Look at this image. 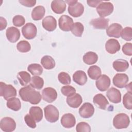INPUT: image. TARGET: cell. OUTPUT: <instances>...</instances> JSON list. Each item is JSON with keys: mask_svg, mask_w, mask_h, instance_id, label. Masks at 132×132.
Returning a JSON list of instances; mask_svg holds the SVG:
<instances>
[{"mask_svg": "<svg viewBox=\"0 0 132 132\" xmlns=\"http://www.w3.org/2000/svg\"><path fill=\"white\" fill-rule=\"evenodd\" d=\"M21 98L25 102L31 104H38L41 100V95L39 91H36L30 85L26 86L19 90Z\"/></svg>", "mask_w": 132, "mask_h": 132, "instance_id": "1", "label": "cell"}, {"mask_svg": "<svg viewBox=\"0 0 132 132\" xmlns=\"http://www.w3.org/2000/svg\"><path fill=\"white\" fill-rule=\"evenodd\" d=\"M69 5L68 10L69 13L72 16L77 18L80 16L84 13V7L77 1H66Z\"/></svg>", "mask_w": 132, "mask_h": 132, "instance_id": "2", "label": "cell"}, {"mask_svg": "<svg viewBox=\"0 0 132 132\" xmlns=\"http://www.w3.org/2000/svg\"><path fill=\"white\" fill-rule=\"evenodd\" d=\"M130 123L129 117L125 113L117 114L113 119V125L117 129H124L127 128Z\"/></svg>", "mask_w": 132, "mask_h": 132, "instance_id": "3", "label": "cell"}, {"mask_svg": "<svg viewBox=\"0 0 132 132\" xmlns=\"http://www.w3.org/2000/svg\"><path fill=\"white\" fill-rule=\"evenodd\" d=\"M46 120L51 123L56 122L59 119V113L57 108L53 105H48L44 108Z\"/></svg>", "mask_w": 132, "mask_h": 132, "instance_id": "4", "label": "cell"}, {"mask_svg": "<svg viewBox=\"0 0 132 132\" xmlns=\"http://www.w3.org/2000/svg\"><path fill=\"white\" fill-rule=\"evenodd\" d=\"M1 93L0 95L3 96L5 100H8L11 97H15L16 95V90L15 88L11 85H7L1 81Z\"/></svg>", "mask_w": 132, "mask_h": 132, "instance_id": "5", "label": "cell"}, {"mask_svg": "<svg viewBox=\"0 0 132 132\" xmlns=\"http://www.w3.org/2000/svg\"><path fill=\"white\" fill-rule=\"evenodd\" d=\"M113 5L109 2H102L97 7L96 11L98 14L102 18L111 14L113 11Z\"/></svg>", "mask_w": 132, "mask_h": 132, "instance_id": "6", "label": "cell"}, {"mask_svg": "<svg viewBox=\"0 0 132 132\" xmlns=\"http://www.w3.org/2000/svg\"><path fill=\"white\" fill-rule=\"evenodd\" d=\"M22 32L25 38L30 40L36 37L37 33V29L34 24L27 23L22 27Z\"/></svg>", "mask_w": 132, "mask_h": 132, "instance_id": "7", "label": "cell"}, {"mask_svg": "<svg viewBox=\"0 0 132 132\" xmlns=\"http://www.w3.org/2000/svg\"><path fill=\"white\" fill-rule=\"evenodd\" d=\"M1 129L5 132H11L15 130L16 123L15 121L10 117H4L0 122Z\"/></svg>", "mask_w": 132, "mask_h": 132, "instance_id": "8", "label": "cell"}, {"mask_svg": "<svg viewBox=\"0 0 132 132\" xmlns=\"http://www.w3.org/2000/svg\"><path fill=\"white\" fill-rule=\"evenodd\" d=\"M73 24L74 22L72 18L67 15H62L58 20L59 28L61 30L64 31L71 30Z\"/></svg>", "mask_w": 132, "mask_h": 132, "instance_id": "9", "label": "cell"}, {"mask_svg": "<svg viewBox=\"0 0 132 132\" xmlns=\"http://www.w3.org/2000/svg\"><path fill=\"white\" fill-rule=\"evenodd\" d=\"M96 87L101 91L107 90L110 85V79L106 75H101L96 80Z\"/></svg>", "mask_w": 132, "mask_h": 132, "instance_id": "10", "label": "cell"}, {"mask_svg": "<svg viewBox=\"0 0 132 132\" xmlns=\"http://www.w3.org/2000/svg\"><path fill=\"white\" fill-rule=\"evenodd\" d=\"M42 96L44 101L51 103L56 100L57 93L55 89L51 87H47L42 90Z\"/></svg>", "mask_w": 132, "mask_h": 132, "instance_id": "11", "label": "cell"}, {"mask_svg": "<svg viewBox=\"0 0 132 132\" xmlns=\"http://www.w3.org/2000/svg\"><path fill=\"white\" fill-rule=\"evenodd\" d=\"M94 113V108L93 105L88 102L83 104L79 109V115L83 118H89L93 115Z\"/></svg>", "mask_w": 132, "mask_h": 132, "instance_id": "12", "label": "cell"}, {"mask_svg": "<svg viewBox=\"0 0 132 132\" xmlns=\"http://www.w3.org/2000/svg\"><path fill=\"white\" fill-rule=\"evenodd\" d=\"M129 78L128 76L124 73H117L113 78V85L119 88H123L126 87Z\"/></svg>", "mask_w": 132, "mask_h": 132, "instance_id": "13", "label": "cell"}, {"mask_svg": "<svg viewBox=\"0 0 132 132\" xmlns=\"http://www.w3.org/2000/svg\"><path fill=\"white\" fill-rule=\"evenodd\" d=\"M122 26L119 23H113L106 28V34L110 37L119 38L121 37Z\"/></svg>", "mask_w": 132, "mask_h": 132, "instance_id": "14", "label": "cell"}, {"mask_svg": "<svg viewBox=\"0 0 132 132\" xmlns=\"http://www.w3.org/2000/svg\"><path fill=\"white\" fill-rule=\"evenodd\" d=\"M106 95L111 103L118 104L121 101V93L120 91L114 87H111L108 90Z\"/></svg>", "mask_w": 132, "mask_h": 132, "instance_id": "15", "label": "cell"}, {"mask_svg": "<svg viewBox=\"0 0 132 132\" xmlns=\"http://www.w3.org/2000/svg\"><path fill=\"white\" fill-rule=\"evenodd\" d=\"M109 19L100 17L91 20L90 24L96 29H105L108 27Z\"/></svg>", "mask_w": 132, "mask_h": 132, "instance_id": "16", "label": "cell"}, {"mask_svg": "<svg viewBox=\"0 0 132 132\" xmlns=\"http://www.w3.org/2000/svg\"><path fill=\"white\" fill-rule=\"evenodd\" d=\"M6 36L7 40L11 42L15 43L19 40L20 37V32L19 29L15 27H8L6 31Z\"/></svg>", "mask_w": 132, "mask_h": 132, "instance_id": "17", "label": "cell"}, {"mask_svg": "<svg viewBox=\"0 0 132 132\" xmlns=\"http://www.w3.org/2000/svg\"><path fill=\"white\" fill-rule=\"evenodd\" d=\"M42 25L45 30L48 31H53L56 28L57 21L54 17L48 15L43 19Z\"/></svg>", "mask_w": 132, "mask_h": 132, "instance_id": "18", "label": "cell"}, {"mask_svg": "<svg viewBox=\"0 0 132 132\" xmlns=\"http://www.w3.org/2000/svg\"><path fill=\"white\" fill-rule=\"evenodd\" d=\"M61 125L66 128H70L74 126L76 124V119L74 116L70 113L63 114L60 121Z\"/></svg>", "mask_w": 132, "mask_h": 132, "instance_id": "19", "label": "cell"}, {"mask_svg": "<svg viewBox=\"0 0 132 132\" xmlns=\"http://www.w3.org/2000/svg\"><path fill=\"white\" fill-rule=\"evenodd\" d=\"M120 44L118 41L115 39H110L105 43L106 51L109 54H114L120 51Z\"/></svg>", "mask_w": 132, "mask_h": 132, "instance_id": "20", "label": "cell"}, {"mask_svg": "<svg viewBox=\"0 0 132 132\" xmlns=\"http://www.w3.org/2000/svg\"><path fill=\"white\" fill-rule=\"evenodd\" d=\"M82 102V97L78 93H75L74 94L68 96L67 98V103L68 105L70 107L73 108H77L79 107Z\"/></svg>", "mask_w": 132, "mask_h": 132, "instance_id": "21", "label": "cell"}, {"mask_svg": "<svg viewBox=\"0 0 132 132\" xmlns=\"http://www.w3.org/2000/svg\"><path fill=\"white\" fill-rule=\"evenodd\" d=\"M94 104L100 109L105 110L109 105V102L104 95L99 93L96 94L93 98Z\"/></svg>", "mask_w": 132, "mask_h": 132, "instance_id": "22", "label": "cell"}, {"mask_svg": "<svg viewBox=\"0 0 132 132\" xmlns=\"http://www.w3.org/2000/svg\"><path fill=\"white\" fill-rule=\"evenodd\" d=\"M51 8L54 12L57 14L63 13L66 9V4L62 0H55L52 2Z\"/></svg>", "mask_w": 132, "mask_h": 132, "instance_id": "23", "label": "cell"}, {"mask_svg": "<svg viewBox=\"0 0 132 132\" xmlns=\"http://www.w3.org/2000/svg\"><path fill=\"white\" fill-rule=\"evenodd\" d=\"M74 81L80 86L84 85L87 81V76L86 73L81 70L76 71L73 75Z\"/></svg>", "mask_w": 132, "mask_h": 132, "instance_id": "24", "label": "cell"}, {"mask_svg": "<svg viewBox=\"0 0 132 132\" xmlns=\"http://www.w3.org/2000/svg\"><path fill=\"white\" fill-rule=\"evenodd\" d=\"M113 69L117 72L125 71L129 67L128 61L124 59H117L113 61L112 63Z\"/></svg>", "mask_w": 132, "mask_h": 132, "instance_id": "25", "label": "cell"}, {"mask_svg": "<svg viewBox=\"0 0 132 132\" xmlns=\"http://www.w3.org/2000/svg\"><path fill=\"white\" fill-rule=\"evenodd\" d=\"M45 9L42 6H37L33 9L31 12V18L34 21L41 20L44 16Z\"/></svg>", "mask_w": 132, "mask_h": 132, "instance_id": "26", "label": "cell"}, {"mask_svg": "<svg viewBox=\"0 0 132 132\" xmlns=\"http://www.w3.org/2000/svg\"><path fill=\"white\" fill-rule=\"evenodd\" d=\"M29 114L36 122H39L43 118V111L40 107L32 106L29 109Z\"/></svg>", "mask_w": 132, "mask_h": 132, "instance_id": "27", "label": "cell"}, {"mask_svg": "<svg viewBox=\"0 0 132 132\" xmlns=\"http://www.w3.org/2000/svg\"><path fill=\"white\" fill-rule=\"evenodd\" d=\"M97 60L98 56L93 52H88L83 56L84 62L88 65H91L95 63Z\"/></svg>", "mask_w": 132, "mask_h": 132, "instance_id": "28", "label": "cell"}, {"mask_svg": "<svg viewBox=\"0 0 132 132\" xmlns=\"http://www.w3.org/2000/svg\"><path fill=\"white\" fill-rule=\"evenodd\" d=\"M41 63L44 68L47 70L52 69L55 66L54 59L49 55L44 56L41 59Z\"/></svg>", "mask_w": 132, "mask_h": 132, "instance_id": "29", "label": "cell"}, {"mask_svg": "<svg viewBox=\"0 0 132 132\" xmlns=\"http://www.w3.org/2000/svg\"><path fill=\"white\" fill-rule=\"evenodd\" d=\"M6 105L7 107L13 111H19L21 108V103L18 98L13 97L7 100Z\"/></svg>", "mask_w": 132, "mask_h": 132, "instance_id": "30", "label": "cell"}, {"mask_svg": "<svg viewBox=\"0 0 132 132\" xmlns=\"http://www.w3.org/2000/svg\"><path fill=\"white\" fill-rule=\"evenodd\" d=\"M17 78L20 84L23 86H26L30 82L31 76L26 71H21L18 73Z\"/></svg>", "mask_w": 132, "mask_h": 132, "instance_id": "31", "label": "cell"}, {"mask_svg": "<svg viewBox=\"0 0 132 132\" xmlns=\"http://www.w3.org/2000/svg\"><path fill=\"white\" fill-rule=\"evenodd\" d=\"M101 68L97 65L90 66L88 70V74L89 77L93 80L97 79L101 75Z\"/></svg>", "mask_w": 132, "mask_h": 132, "instance_id": "32", "label": "cell"}, {"mask_svg": "<svg viewBox=\"0 0 132 132\" xmlns=\"http://www.w3.org/2000/svg\"><path fill=\"white\" fill-rule=\"evenodd\" d=\"M27 70L34 76L40 75L43 72L42 66L38 63H31L28 65Z\"/></svg>", "mask_w": 132, "mask_h": 132, "instance_id": "33", "label": "cell"}, {"mask_svg": "<svg viewBox=\"0 0 132 132\" xmlns=\"http://www.w3.org/2000/svg\"><path fill=\"white\" fill-rule=\"evenodd\" d=\"M30 85L34 88L40 90L43 87L44 80L39 76H34L31 78Z\"/></svg>", "mask_w": 132, "mask_h": 132, "instance_id": "34", "label": "cell"}, {"mask_svg": "<svg viewBox=\"0 0 132 132\" xmlns=\"http://www.w3.org/2000/svg\"><path fill=\"white\" fill-rule=\"evenodd\" d=\"M84 30V26L80 22H75L71 28L72 33L75 36L80 37L82 36Z\"/></svg>", "mask_w": 132, "mask_h": 132, "instance_id": "35", "label": "cell"}, {"mask_svg": "<svg viewBox=\"0 0 132 132\" xmlns=\"http://www.w3.org/2000/svg\"><path fill=\"white\" fill-rule=\"evenodd\" d=\"M16 48L18 51L21 53H27L31 49L30 43L25 40H22L19 42L16 45Z\"/></svg>", "mask_w": 132, "mask_h": 132, "instance_id": "36", "label": "cell"}, {"mask_svg": "<svg viewBox=\"0 0 132 132\" xmlns=\"http://www.w3.org/2000/svg\"><path fill=\"white\" fill-rule=\"evenodd\" d=\"M132 95L131 92H127L126 93L123 98V104L124 106L127 109L131 110L132 109Z\"/></svg>", "mask_w": 132, "mask_h": 132, "instance_id": "37", "label": "cell"}, {"mask_svg": "<svg viewBox=\"0 0 132 132\" xmlns=\"http://www.w3.org/2000/svg\"><path fill=\"white\" fill-rule=\"evenodd\" d=\"M58 79L59 81L63 85H69L71 81L70 76L65 72H60L58 74Z\"/></svg>", "mask_w": 132, "mask_h": 132, "instance_id": "38", "label": "cell"}, {"mask_svg": "<svg viewBox=\"0 0 132 132\" xmlns=\"http://www.w3.org/2000/svg\"><path fill=\"white\" fill-rule=\"evenodd\" d=\"M121 36L126 41H131L132 39V28L130 27H126L122 29Z\"/></svg>", "mask_w": 132, "mask_h": 132, "instance_id": "39", "label": "cell"}, {"mask_svg": "<svg viewBox=\"0 0 132 132\" xmlns=\"http://www.w3.org/2000/svg\"><path fill=\"white\" fill-rule=\"evenodd\" d=\"M76 130L77 132H90L91 131V127L87 123L81 122L77 124Z\"/></svg>", "mask_w": 132, "mask_h": 132, "instance_id": "40", "label": "cell"}, {"mask_svg": "<svg viewBox=\"0 0 132 132\" xmlns=\"http://www.w3.org/2000/svg\"><path fill=\"white\" fill-rule=\"evenodd\" d=\"M61 92L63 95L69 96L74 94L76 92V89L72 86H64L61 87Z\"/></svg>", "mask_w": 132, "mask_h": 132, "instance_id": "41", "label": "cell"}, {"mask_svg": "<svg viewBox=\"0 0 132 132\" xmlns=\"http://www.w3.org/2000/svg\"><path fill=\"white\" fill-rule=\"evenodd\" d=\"M12 22L14 26L16 27H21L25 24V20L22 15H16L13 18Z\"/></svg>", "mask_w": 132, "mask_h": 132, "instance_id": "42", "label": "cell"}, {"mask_svg": "<svg viewBox=\"0 0 132 132\" xmlns=\"http://www.w3.org/2000/svg\"><path fill=\"white\" fill-rule=\"evenodd\" d=\"M24 121L28 126L31 128H35L36 127V124L35 120L29 114H27L24 117Z\"/></svg>", "mask_w": 132, "mask_h": 132, "instance_id": "43", "label": "cell"}, {"mask_svg": "<svg viewBox=\"0 0 132 132\" xmlns=\"http://www.w3.org/2000/svg\"><path fill=\"white\" fill-rule=\"evenodd\" d=\"M123 53L127 56L132 55V44L131 43H126L123 45L122 48Z\"/></svg>", "mask_w": 132, "mask_h": 132, "instance_id": "44", "label": "cell"}, {"mask_svg": "<svg viewBox=\"0 0 132 132\" xmlns=\"http://www.w3.org/2000/svg\"><path fill=\"white\" fill-rule=\"evenodd\" d=\"M19 3L23 6L31 7L36 5V1L35 0H19Z\"/></svg>", "mask_w": 132, "mask_h": 132, "instance_id": "45", "label": "cell"}, {"mask_svg": "<svg viewBox=\"0 0 132 132\" xmlns=\"http://www.w3.org/2000/svg\"><path fill=\"white\" fill-rule=\"evenodd\" d=\"M102 1H87L88 5L92 7H95L99 5Z\"/></svg>", "mask_w": 132, "mask_h": 132, "instance_id": "46", "label": "cell"}, {"mask_svg": "<svg viewBox=\"0 0 132 132\" xmlns=\"http://www.w3.org/2000/svg\"><path fill=\"white\" fill-rule=\"evenodd\" d=\"M0 24H1V27H0L1 30L4 29L6 27L7 24L6 20L2 16L0 17Z\"/></svg>", "mask_w": 132, "mask_h": 132, "instance_id": "47", "label": "cell"}]
</instances>
